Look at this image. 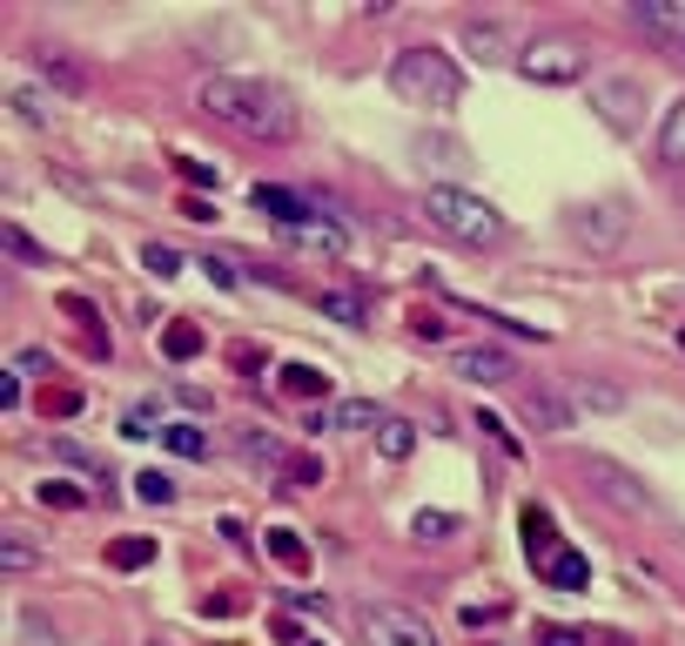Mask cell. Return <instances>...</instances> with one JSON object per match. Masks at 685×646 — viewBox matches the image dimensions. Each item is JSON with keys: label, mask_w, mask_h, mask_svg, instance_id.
<instances>
[{"label": "cell", "mask_w": 685, "mask_h": 646, "mask_svg": "<svg viewBox=\"0 0 685 646\" xmlns=\"http://www.w3.org/2000/svg\"><path fill=\"white\" fill-rule=\"evenodd\" d=\"M571 229L584 236V250H619L625 229H632V216H625V202H584V209L571 216Z\"/></svg>", "instance_id": "ba28073f"}, {"label": "cell", "mask_w": 685, "mask_h": 646, "mask_svg": "<svg viewBox=\"0 0 685 646\" xmlns=\"http://www.w3.org/2000/svg\"><path fill=\"white\" fill-rule=\"evenodd\" d=\"M255 209L263 216H276V229H289V222H303V216H316L303 196H289V189H276V183H255Z\"/></svg>", "instance_id": "d6986e66"}, {"label": "cell", "mask_w": 685, "mask_h": 646, "mask_svg": "<svg viewBox=\"0 0 685 646\" xmlns=\"http://www.w3.org/2000/svg\"><path fill=\"white\" fill-rule=\"evenodd\" d=\"M477 431H484V438H497V445H504L510 458H518V451H525V445H518V431H510V425H504L497 411H477Z\"/></svg>", "instance_id": "f35d334b"}, {"label": "cell", "mask_w": 685, "mask_h": 646, "mask_svg": "<svg viewBox=\"0 0 685 646\" xmlns=\"http://www.w3.org/2000/svg\"><path fill=\"white\" fill-rule=\"evenodd\" d=\"M423 222H431L444 242H457V250H491V242H504V216L484 196L451 189V183L423 189Z\"/></svg>", "instance_id": "7a4b0ae2"}, {"label": "cell", "mask_w": 685, "mask_h": 646, "mask_svg": "<svg viewBox=\"0 0 685 646\" xmlns=\"http://www.w3.org/2000/svg\"><path fill=\"white\" fill-rule=\"evenodd\" d=\"M639 102H645L639 81H605V88H598V115H605L612 128H632V122H639Z\"/></svg>", "instance_id": "9a60e30c"}, {"label": "cell", "mask_w": 685, "mask_h": 646, "mask_svg": "<svg viewBox=\"0 0 685 646\" xmlns=\"http://www.w3.org/2000/svg\"><path fill=\"white\" fill-rule=\"evenodd\" d=\"M196 108L249 142H289L296 135V108L276 81H255V74H209L196 88Z\"/></svg>", "instance_id": "6da1fadb"}, {"label": "cell", "mask_w": 685, "mask_h": 646, "mask_svg": "<svg viewBox=\"0 0 685 646\" xmlns=\"http://www.w3.org/2000/svg\"><path fill=\"white\" fill-rule=\"evenodd\" d=\"M8 250H14L21 263H41V270H48V250H41V242H34V236H28L21 222H8Z\"/></svg>", "instance_id": "74e56055"}, {"label": "cell", "mask_w": 685, "mask_h": 646, "mask_svg": "<svg viewBox=\"0 0 685 646\" xmlns=\"http://www.w3.org/2000/svg\"><path fill=\"white\" fill-rule=\"evenodd\" d=\"M658 162H665V169H685V95L658 122Z\"/></svg>", "instance_id": "7402d4cb"}, {"label": "cell", "mask_w": 685, "mask_h": 646, "mask_svg": "<svg viewBox=\"0 0 685 646\" xmlns=\"http://www.w3.org/2000/svg\"><path fill=\"white\" fill-rule=\"evenodd\" d=\"M451 364H457V377H471V384H510V377H518L510 351H491V344H464V351H451Z\"/></svg>", "instance_id": "30bf717a"}, {"label": "cell", "mask_w": 685, "mask_h": 646, "mask_svg": "<svg viewBox=\"0 0 685 646\" xmlns=\"http://www.w3.org/2000/svg\"><path fill=\"white\" fill-rule=\"evenodd\" d=\"M161 404H128V418H122V438H161Z\"/></svg>", "instance_id": "f546056e"}, {"label": "cell", "mask_w": 685, "mask_h": 646, "mask_svg": "<svg viewBox=\"0 0 685 646\" xmlns=\"http://www.w3.org/2000/svg\"><path fill=\"white\" fill-rule=\"evenodd\" d=\"M410 445H417V431H410L403 418H383V425H377V451H383V458H410Z\"/></svg>", "instance_id": "1f68e13d"}, {"label": "cell", "mask_w": 685, "mask_h": 646, "mask_svg": "<svg viewBox=\"0 0 685 646\" xmlns=\"http://www.w3.org/2000/svg\"><path fill=\"white\" fill-rule=\"evenodd\" d=\"M14 371H48V377H54V351H21Z\"/></svg>", "instance_id": "7bdbcfd3"}, {"label": "cell", "mask_w": 685, "mask_h": 646, "mask_svg": "<svg viewBox=\"0 0 685 646\" xmlns=\"http://www.w3.org/2000/svg\"><path fill=\"white\" fill-rule=\"evenodd\" d=\"M14 404H21V371L0 377V411H14Z\"/></svg>", "instance_id": "ee69618b"}, {"label": "cell", "mask_w": 685, "mask_h": 646, "mask_svg": "<svg viewBox=\"0 0 685 646\" xmlns=\"http://www.w3.org/2000/svg\"><path fill=\"white\" fill-rule=\"evenodd\" d=\"M329 418H336V431H370V425H383V411H377L370 397H342Z\"/></svg>", "instance_id": "d4e9b609"}, {"label": "cell", "mask_w": 685, "mask_h": 646, "mask_svg": "<svg viewBox=\"0 0 685 646\" xmlns=\"http://www.w3.org/2000/svg\"><path fill=\"white\" fill-rule=\"evenodd\" d=\"M538 646H584V633H571V626H538Z\"/></svg>", "instance_id": "b9f144b4"}, {"label": "cell", "mask_w": 685, "mask_h": 646, "mask_svg": "<svg viewBox=\"0 0 685 646\" xmlns=\"http://www.w3.org/2000/svg\"><path fill=\"white\" fill-rule=\"evenodd\" d=\"M518 532H525V552H531V565H545V559H558V552H565V545H558V525H551V512H545V506H525Z\"/></svg>", "instance_id": "e0dca14e"}, {"label": "cell", "mask_w": 685, "mask_h": 646, "mask_svg": "<svg viewBox=\"0 0 685 646\" xmlns=\"http://www.w3.org/2000/svg\"><path fill=\"white\" fill-rule=\"evenodd\" d=\"M316 310H323V316H336V323H370L363 296H350V290H323V296H316Z\"/></svg>", "instance_id": "484cf974"}, {"label": "cell", "mask_w": 685, "mask_h": 646, "mask_svg": "<svg viewBox=\"0 0 685 646\" xmlns=\"http://www.w3.org/2000/svg\"><path fill=\"white\" fill-rule=\"evenodd\" d=\"M135 499L141 506H176V478H168V471H141L135 478Z\"/></svg>", "instance_id": "d6a6232c"}, {"label": "cell", "mask_w": 685, "mask_h": 646, "mask_svg": "<svg viewBox=\"0 0 685 646\" xmlns=\"http://www.w3.org/2000/svg\"><path fill=\"white\" fill-rule=\"evenodd\" d=\"M209 351V337L196 331V323H168V331H161V357L168 364H189V357H202Z\"/></svg>", "instance_id": "603a6c76"}, {"label": "cell", "mask_w": 685, "mask_h": 646, "mask_svg": "<svg viewBox=\"0 0 685 646\" xmlns=\"http://www.w3.org/2000/svg\"><path fill=\"white\" fill-rule=\"evenodd\" d=\"M283 485H296V492H309V485H323V465L296 451V458H289V471H283Z\"/></svg>", "instance_id": "ab89813d"}, {"label": "cell", "mask_w": 685, "mask_h": 646, "mask_svg": "<svg viewBox=\"0 0 685 646\" xmlns=\"http://www.w3.org/2000/svg\"><path fill=\"white\" fill-rule=\"evenodd\" d=\"M451 532H457L451 512H417V519H410V539H451Z\"/></svg>", "instance_id": "8d00e7d4"}, {"label": "cell", "mask_w": 685, "mask_h": 646, "mask_svg": "<svg viewBox=\"0 0 685 646\" xmlns=\"http://www.w3.org/2000/svg\"><path fill=\"white\" fill-rule=\"evenodd\" d=\"M34 67L54 81V88H67V95H81V88H88V61H81V54H67V48H34Z\"/></svg>", "instance_id": "4fadbf2b"}, {"label": "cell", "mask_w": 685, "mask_h": 646, "mask_svg": "<svg viewBox=\"0 0 685 646\" xmlns=\"http://www.w3.org/2000/svg\"><path fill=\"white\" fill-rule=\"evenodd\" d=\"M41 411H48V418H74V411H81V390H74V384H48V390H41Z\"/></svg>", "instance_id": "e575fe53"}, {"label": "cell", "mask_w": 685, "mask_h": 646, "mask_svg": "<svg viewBox=\"0 0 685 646\" xmlns=\"http://www.w3.org/2000/svg\"><path fill=\"white\" fill-rule=\"evenodd\" d=\"M202 613H215V619H222V613H242V600H235V593H215V600H202Z\"/></svg>", "instance_id": "c3c4849f"}, {"label": "cell", "mask_w": 685, "mask_h": 646, "mask_svg": "<svg viewBox=\"0 0 685 646\" xmlns=\"http://www.w3.org/2000/svg\"><path fill=\"white\" fill-rule=\"evenodd\" d=\"M229 364H235V371H255V364H263V351H255V344H235Z\"/></svg>", "instance_id": "7dc6e473"}, {"label": "cell", "mask_w": 685, "mask_h": 646, "mask_svg": "<svg viewBox=\"0 0 685 646\" xmlns=\"http://www.w3.org/2000/svg\"><path fill=\"white\" fill-rule=\"evenodd\" d=\"M61 310H67L74 323H88V331H95V323H102V310H95L88 296H61Z\"/></svg>", "instance_id": "60d3db41"}, {"label": "cell", "mask_w": 685, "mask_h": 646, "mask_svg": "<svg viewBox=\"0 0 685 646\" xmlns=\"http://www.w3.org/2000/svg\"><path fill=\"white\" fill-rule=\"evenodd\" d=\"M289 458H296V451H283V438H270L263 425H249V431H242V465L276 471V478H283V471H289Z\"/></svg>", "instance_id": "2e32d148"}, {"label": "cell", "mask_w": 685, "mask_h": 646, "mask_svg": "<svg viewBox=\"0 0 685 646\" xmlns=\"http://www.w3.org/2000/svg\"><path fill=\"white\" fill-rule=\"evenodd\" d=\"M283 390H289V397H329V377H323L316 364H289V371H283Z\"/></svg>", "instance_id": "f1b7e54d"}, {"label": "cell", "mask_w": 685, "mask_h": 646, "mask_svg": "<svg viewBox=\"0 0 685 646\" xmlns=\"http://www.w3.org/2000/svg\"><path fill=\"white\" fill-rule=\"evenodd\" d=\"M309 646H316V639H309Z\"/></svg>", "instance_id": "681fc988"}, {"label": "cell", "mask_w": 685, "mask_h": 646, "mask_svg": "<svg viewBox=\"0 0 685 646\" xmlns=\"http://www.w3.org/2000/svg\"><path fill=\"white\" fill-rule=\"evenodd\" d=\"M571 404H578V411H625V384H612V377H578V384H571Z\"/></svg>", "instance_id": "ac0fdd59"}, {"label": "cell", "mask_w": 685, "mask_h": 646, "mask_svg": "<svg viewBox=\"0 0 685 646\" xmlns=\"http://www.w3.org/2000/svg\"><path fill=\"white\" fill-rule=\"evenodd\" d=\"M0 565H8V573H34V565H41V545H28V532H8V545H0Z\"/></svg>", "instance_id": "4dcf8cb0"}, {"label": "cell", "mask_w": 685, "mask_h": 646, "mask_svg": "<svg viewBox=\"0 0 685 646\" xmlns=\"http://www.w3.org/2000/svg\"><path fill=\"white\" fill-rule=\"evenodd\" d=\"M161 445L176 451V458H209V431H202V425H168Z\"/></svg>", "instance_id": "4316f807"}, {"label": "cell", "mask_w": 685, "mask_h": 646, "mask_svg": "<svg viewBox=\"0 0 685 646\" xmlns=\"http://www.w3.org/2000/svg\"><path fill=\"white\" fill-rule=\"evenodd\" d=\"M283 242L303 250V257H342V250H350V229H342L336 216H303V222L283 229Z\"/></svg>", "instance_id": "9c48e42d"}, {"label": "cell", "mask_w": 685, "mask_h": 646, "mask_svg": "<svg viewBox=\"0 0 685 646\" xmlns=\"http://www.w3.org/2000/svg\"><path fill=\"white\" fill-rule=\"evenodd\" d=\"M202 270H209L222 290H235V263H222V257H202Z\"/></svg>", "instance_id": "f6af8a7d"}, {"label": "cell", "mask_w": 685, "mask_h": 646, "mask_svg": "<svg viewBox=\"0 0 685 646\" xmlns=\"http://www.w3.org/2000/svg\"><path fill=\"white\" fill-rule=\"evenodd\" d=\"M270 552H276V565H289V573H303V565H309V552H303V539H296L289 525L270 532Z\"/></svg>", "instance_id": "836d02e7"}, {"label": "cell", "mask_w": 685, "mask_h": 646, "mask_svg": "<svg viewBox=\"0 0 685 646\" xmlns=\"http://www.w3.org/2000/svg\"><path fill=\"white\" fill-rule=\"evenodd\" d=\"M639 34H652L672 61H685V0H632Z\"/></svg>", "instance_id": "8992f818"}, {"label": "cell", "mask_w": 685, "mask_h": 646, "mask_svg": "<svg viewBox=\"0 0 685 646\" xmlns=\"http://www.w3.org/2000/svg\"><path fill=\"white\" fill-rule=\"evenodd\" d=\"M584 478L598 485V499H612L619 512H652V492L625 471V465H612V458H584Z\"/></svg>", "instance_id": "52a82bcc"}, {"label": "cell", "mask_w": 685, "mask_h": 646, "mask_svg": "<svg viewBox=\"0 0 685 646\" xmlns=\"http://www.w3.org/2000/svg\"><path fill=\"white\" fill-rule=\"evenodd\" d=\"M525 418H531L538 431H571V425H578V404L558 397V390H545V384H531V390H525Z\"/></svg>", "instance_id": "8fae6325"}, {"label": "cell", "mask_w": 685, "mask_h": 646, "mask_svg": "<svg viewBox=\"0 0 685 646\" xmlns=\"http://www.w3.org/2000/svg\"><path fill=\"white\" fill-rule=\"evenodd\" d=\"M48 458H61V465H74L81 478H88V485H95V492H108V465H102V458H95L88 445H74V438H54V445H48Z\"/></svg>", "instance_id": "44dd1931"}, {"label": "cell", "mask_w": 685, "mask_h": 646, "mask_svg": "<svg viewBox=\"0 0 685 646\" xmlns=\"http://www.w3.org/2000/svg\"><path fill=\"white\" fill-rule=\"evenodd\" d=\"M410 331H417V337H444V323H438L431 310H417V316H410Z\"/></svg>", "instance_id": "bcb514c9"}, {"label": "cell", "mask_w": 685, "mask_h": 646, "mask_svg": "<svg viewBox=\"0 0 685 646\" xmlns=\"http://www.w3.org/2000/svg\"><path fill=\"white\" fill-rule=\"evenodd\" d=\"M148 559H155V539H115V545H108V565H115V573H141Z\"/></svg>", "instance_id": "83f0119b"}, {"label": "cell", "mask_w": 685, "mask_h": 646, "mask_svg": "<svg viewBox=\"0 0 685 646\" xmlns=\"http://www.w3.org/2000/svg\"><path fill=\"white\" fill-rule=\"evenodd\" d=\"M584 41L578 34H538V41H525V54H518V74L525 81H538V88H571V81H584Z\"/></svg>", "instance_id": "277c9868"}, {"label": "cell", "mask_w": 685, "mask_h": 646, "mask_svg": "<svg viewBox=\"0 0 685 646\" xmlns=\"http://www.w3.org/2000/svg\"><path fill=\"white\" fill-rule=\"evenodd\" d=\"M8 108H14L28 128H54V115H61L54 88H34V81H14V88H8Z\"/></svg>", "instance_id": "5bb4252c"}, {"label": "cell", "mask_w": 685, "mask_h": 646, "mask_svg": "<svg viewBox=\"0 0 685 646\" xmlns=\"http://www.w3.org/2000/svg\"><path fill=\"white\" fill-rule=\"evenodd\" d=\"M34 499H41V506H54V512H74V506H88V499H95V485H67V478H48V485H34Z\"/></svg>", "instance_id": "cb8c5ba5"}, {"label": "cell", "mask_w": 685, "mask_h": 646, "mask_svg": "<svg viewBox=\"0 0 685 646\" xmlns=\"http://www.w3.org/2000/svg\"><path fill=\"white\" fill-rule=\"evenodd\" d=\"M141 263L155 270V283H168V277H182V257L168 250V242H148V250H141Z\"/></svg>", "instance_id": "d590c367"}, {"label": "cell", "mask_w": 685, "mask_h": 646, "mask_svg": "<svg viewBox=\"0 0 685 646\" xmlns=\"http://www.w3.org/2000/svg\"><path fill=\"white\" fill-rule=\"evenodd\" d=\"M390 88H397V102H410V108H457V102H464V74H457V61L438 54V48H403V54L390 61Z\"/></svg>", "instance_id": "3957f363"}, {"label": "cell", "mask_w": 685, "mask_h": 646, "mask_svg": "<svg viewBox=\"0 0 685 646\" xmlns=\"http://www.w3.org/2000/svg\"><path fill=\"white\" fill-rule=\"evenodd\" d=\"M363 646H438V633L410 606H370L363 613Z\"/></svg>", "instance_id": "5b68a950"}, {"label": "cell", "mask_w": 685, "mask_h": 646, "mask_svg": "<svg viewBox=\"0 0 685 646\" xmlns=\"http://www.w3.org/2000/svg\"><path fill=\"white\" fill-rule=\"evenodd\" d=\"M538 573H545V586H558V593H584V586H591L584 552H558V559H545V565H538Z\"/></svg>", "instance_id": "ffe728a7"}, {"label": "cell", "mask_w": 685, "mask_h": 646, "mask_svg": "<svg viewBox=\"0 0 685 646\" xmlns=\"http://www.w3.org/2000/svg\"><path fill=\"white\" fill-rule=\"evenodd\" d=\"M464 48H471L477 61H518V54H525L518 34L497 28V21H471V28H464Z\"/></svg>", "instance_id": "7c38bea8"}]
</instances>
